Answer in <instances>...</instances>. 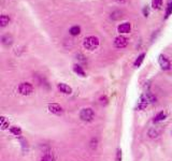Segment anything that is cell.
Masks as SVG:
<instances>
[{
    "instance_id": "1",
    "label": "cell",
    "mask_w": 172,
    "mask_h": 161,
    "mask_svg": "<svg viewBox=\"0 0 172 161\" xmlns=\"http://www.w3.org/2000/svg\"><path fill=\"white\" fill-rule=\"evenodd\" d=\"M99 38L96 37V36H89V37L85 38L83 42V45L86 50L88 51H94L99 46Z\"/></svg>"
},
{
    "instance_id": "2",
    "label": "cell",
    "mask_w": 172,
    "mask_h": 161,
    "mask_svg": "<svg viewBox=\"0 0 172 161\" xmlns=\"http://www.w3.org/2000/svg\"><path fill=\"white\" fill-rule=\"evenodd\" d=\"M80 118L81 120L85 122H91L95 118V112L91 107H85V109H82L80 112Z\"/></svg>"
},
{
    "instance_id": "3",
    "label": "cell",
    "mask_w": 172,
    "mask_h": 161,
    "mask_svg": "<svg viewBox=\"0 0 172 161\" xmlns=\"http://www.w3.org/2000/svg\"><path fill=\"white\" fill-rule=\"evenodd\" d=\"M17 90L21 95H23V96H29V95L32 94L33 86H32V84L28 83V82H24V83H21L20 85H18Z\"/></svg>"
},
{
    "instance_id": "4",
    "label": "cell",
    "mask_w": 172,
    "mask_h": 161,
    "mask_svg": "<svg viewBox=\"0 0 172 161\" xmlns=\"http://www.w3.org/2000/svg\"><path fill=\"white\" fill-rule=\"evenodd\" d=\"M114 45L116 48H124L128 45V39L124 36L119 35L114 39Z\"/></svg>"
},
{
    "instance_id": "5",
    "label": "cell",
    "mask_w": 172,
    "mask_h": 161,
    "mask_svg": "<svg viewBox=\"0 0 172 161\" xmlns=\"http://www.w3.org/2000/svg\"><path fill=\"white\" fill-rule=\"evenodd\" d=\"M158 63H159V66H160L163 70H170L171 69V62H170L169 59H168L166 56H163V55H159Z\"/></svg>"
},
{
    "instance_id": "6",
    "label": "cell",
    "mask_w": 172,
    "mask_h": 161,
    "mask_svg": "<svg viewBox=\"0 0 172 161\" xmlns=\"http://www.w3.org/2000/svg\"><path fill=\"white\" fill-rule=\"evenodd\" d=\"M49 111L51 112L52 114H55V115H62L64 113V109L60 104L58 103H50L49 104Z\"/></svg>"
},
{
    "instance_id": "7",
    "label": "cell",
    "mask_w": 172,
    "mask_h": 161,
    "mask_svg": "<svg viewBox=\"0 0 172 161\" xmlns=\"http://www.w3.org/2000/svg\"><path fill=\"white\" fill-rule=\"evenodd\" d=\"M131 30V24L130 23H123V24L118 25V27H117V31H118L119 33H129Z\"/></svg>"
},
{
    "instance_id": "8",
    "label": "cell",
    "mask_w": 172,
    "mask_h": 161,
    "mask_svg": "<svg viewBox=\"0 0 172 161\" xmlns=\"http://www.w3.org/2000/svg\"><path fill=\"white\" fill-rule=\"evenodd\" d=\"M57 88L60 92H62V94H65V95H71L72 94V88H71L69 85H67V84H65V83L57 84Z\"/></svg>"
},
{
    "instance_id": "9",
    "label": "cell",
    "mask_w": 172,
    "mask_h": 161,
    "mask_svg": "<svg viewBox=\"0 0 172 161\" xmlns=\"http://www.w3.org/2000/svg\"><path fill=\"white\" fill-rule=\"evenodd\" d=\"M1 42H2V44L5 46L12 45V43H13V37L11 35H9V33H6V35H3L1 37Z\"/></svg>"
},
{
    "instance_id": "10",
    "label": "cell",
    "mask_w": 172,
    "mask_h": 161,
    "mask_svg": "<svg viewBox=\"0 0 172 161\" xmlns=\"http://www.w3.org/2000/svg\"><path fill=\"white\" fill-rule=\"evenodd\" d=\"M166 117H167V114H166L163 111H161V112H159V113H157L156 115H155L154 119H153V122H154V124L160 122H163V120H165Z\"/></svg>"
},
{
    "instance_id": "11",
    "label": "cell",
    "mask_w": 172,
    "mask_h": 161,
    "mask_svg": "<svg viewBox=\"0 0 172 161\" xmlns=\"http://www.w3.org/2000/svg\"><path fill=\"white\" fill-rule=\"evenodd\" d=\"M10 132L12 133L13 135H15V137H22V129L20 128V127H17V126H12V127H10Z\"/></svg>"
},
{
    "instance_id": "12",
    "label": "cell",
    "mask_w": 172,
    "mask_h": 161,
    "mask_svg": "<svg viewBox=\"0 0 172 161\" xmlns=\"http://www.w3.org/2000/svg\"><path fill=\"white\" fill-rule=\"evenodd\" d=\"M0 127H1L2 130L9 129L10 122H9V120H7V118H6L5 116H1V117H0Z\"/></svg>"
},
{
    "instance_id": "13",
    "label": "cell",
    "mask_w": 172,
    "mask_h": 161,
    "mask_svg": "<svg viewBox=\"0 0 172 161\" xmlns=\"http://www.w3.org/2000/svg\"><path fill=\"white\" fill-rule=\"evenodd\" d=\"M69 33H70L71 36H73V37H75V36H79L80 33H81V27L80 26H72L70 29H69Z\"/></svg>"
},
{
    "instance_id": "14",
    "label": "cell",
    "mask_w": 172,
    "mask_h": 161,
    "mask_svg": "<svg viewBox=\"0 0 172 161\" xmlns=\"http://www.w3.org/2000/svg\"><path fill=\"white\" fill-rule=\"evenodd\" d=\"M40 161H54V156L51 152H45L43 156L41 157Z\"/></svg>"
},
{
    "instance_id": "15",
    "label": "cell",
    "mask_w": 172,
    "mask_h": 161,
    "mask_svg": "<svg viewBox=\"0 0 172 161\" xmlns=\"http://www.w3.org/2000/svg\"><path fill=\"white\" fill-rule=\"evenodd\" d=\"M10 23V17L6 14H2L0 16V26L1 27H6L8 24Z\"/></svg>"
},
{
    "instance_id": "16",
    "label": "cell",
    "mask_w": 172,
    "mask_h": 161,
    "mask_svg": "<svg viewBox=\"0 0 172 161\" xmlns=\"http://www.w3.org/2000/svg\"><path fill=\"white\" fill-rule=\"evenodd\" d=\"M73 71H74L77 75L85 76V71H84V69L80 65H74V66H73Z\"/></svg>"
},
{
    "instance_id": "17",
    "label": "cell",
    "mask_w": 172,
    "mask_h": 161,
    "mask_svg": "<svg viewBox=\"0 0 172 161\" xmlns=\"http://www.w3.org/2000/svg\"><path fill=\"white\" fill-rule=\"evenodd\" d=\"M144 58H145V53H142V54L139 55V56H138V58L136 59V61H135V63H133V66H135L136 68H139L140 66L142 65V62H143Z\"/></svg>"
},
{
    "instance_id": "18",
    "label": "cell",
    "mask_w": 172,
    "mask_h": 161,
    "mask_svg": "<svg viewBox=\"0 0 172 161\" xmlns=\"http://www.w3.org/2000/svg\"><path fill=\"white\" fill-rule=\"evenodd\" d=\"M172 14V0H169L168 6L166 8V12H165V20H168L169 16Z\"/></svg>"
},
{
    "instance_id": "19",
    "label": "cell",
    "mask_w": 172,
    "mask_h": 161,
    "mask_svg": "<svg viewBox=\"0 0 172 161\" xmlns=\"http://www.w3.org/2000/svg\"><path fill=\"white\" fill-rule=\"evenodd\" d=\"M144 97L146 98V100L148 101V103H153V102H156V97L154 96V95L152 94V92H148L145 95H144Z\"/></svg>"
},
{
    "instance_id": "20",
    "label": "cell",
    "mask_w": 172,
    "mask_h": 161,
    "mask_svg": "<svg viewBox=\"0 0 172 161\" xmlns=\"http://www.w3.org/2000/svg\"><path fill=\"white\" fill-rule=\"evenodd\" d=\"M159 133H160V131H159L157 128H152V129H150V131H148V135H150V137H153V139L158 137Z\"/></svg>"
},
{
    "instance_id": "21",
    "label": "cell",
    "mask_w": 172,
    "mask_h": 161,
    "mask_svg": "<svg viewBox=\"0 0 172 161\" xmlns=\"http://www.w3.org/2000/svg\"><path fill=\"white\" fill-rule=\"evenodd\" d=\"M163 5V0H152V8L155 10L159 9Z\"/></svg>"
},
{
    "instance_id": "22",
    "label": "cell",
    "mask_w": 172,
    "mask_h": 161,
    "mask_svg": "<svg viewBox=\"0 0 172 161\" xmlns=\"http://www.w3.org/2000/svg\"><path fill=\"white\" fill-rule=\"evenodd\" d=\"M99 101H100V103H101L102 105H107V104H108V102H109V99H108V97H107V96H101L99 98Z\"/></svg>"
},
{
    "instance_id": "23",
    "label": "cell",
    "mask_w": 172,
    "mask_h": 161,
    "mask_svg": "<svg viewBox=\"0 0 172 161\" xmlns=\"http://www.w3.org/2000/svg\"><path fill=\"white\" fill-rule=\"evenodd\" d=\"M115 161H122V149L117 148L116 150V157H115Z\"/></svg>"
},
{
    "instance_id": "24",
    "label": "cell",
    "mask_w": 172,
    "mask_h": 161,
    "mask_svg": "<svg viewBox=\"0 0 172 161\" xmlns=\"http://www.w3.org/2000/svg\"><path fill=\"white\" fill-rule=\"evenodd\" d=\"M21 143H22V147H23V150H25V148L27 149V147H28V145H27V141L25 139H21Z\"/></svg>"
},
{
    "instance_id": "25",
    "label": "cell",
    "mask_w": 172,
    "mask_h": 161,
    "mask_svg": "<svg viewBox=\"0 0 172 161\" xmlns=\"http://www.w3.org/2000/svg\"><path fill=\"white\" fill-rule=\"evenodd\" d=\"M148 14H150V9H148V7H145L143 9V15L145 16V17H148Z\"/></svg>"
},
{
    "instance_id": "26",
    "label": "cell",
    "mask_w": 172,
    "mask_h": 161,
    "mask_svg": "<svg viewBox=\"0 0 172 161\" xmlns=\"http://www.w3.org/2000/svg\"><path fill=\"white\" fill-rule=\"evenodd\" d=\"M117 2L118 3H124V2H126V0H116Z\"/></svg>"
}]
</instances>
